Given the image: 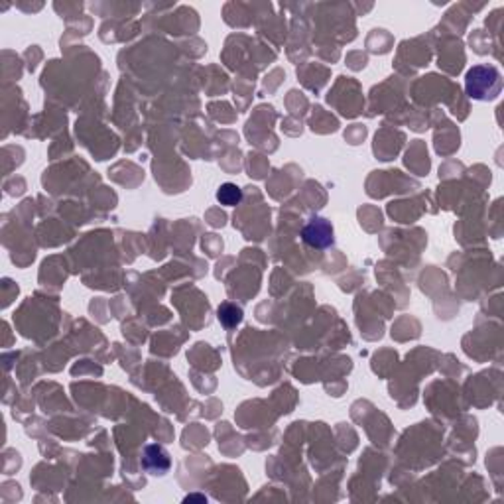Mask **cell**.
I'll return each mask as SVG.
<instances>
[{"label":"cell","instance_id":"7a4b0ae2","mask_svg":"<svg viewBox=\"0 0 504 504\" xmlns=\"http://www.w3.org/2000/svg\"><path fill=\"white\" fill-rule=\"evenodd\" d=\"M301 239L304 242L311 246V249H329L333 244V227L331 223L327 221V219H321V217H313L310 219V223L304 227L301 230Z\"/></svg>","mask_w":504,"mask_h":504},{"label":"cell","instance_id":"8992f818","mask_svg":"<svg viewBox=\"0 0 504 504\" xmlns=\"http://www.w3.org/2000/svg\"><path fill=\"white\" fill-rule=\"evenodd\" d=\"M185 503H207V498L203 494H191V496L185 498Z\"/></svg>","mask_w":504,"mask_h":504},{"label":"cell","instance_id":"5b68a950","mask_svg":"<svg viewBox=\"0 0 504 504\" xmlns=\"http://www.w3.org/2000/svg\"><path fill=\"white\" fill-rule=\"evenodd\" d=\"M217 201L227 207L239 205L242 201V189L237 184H223L217 191Z\"/></svg>","mask_w":504,"mask_h":504},{"label":"cell","instance_id":"277c9868","mask_svg":"<svg viewBox=\"0 0 504 504\" xmlns=\"http://www.w3.org/2000/svg\"><path fill=\"white\" fill-rule=\"evenodd\" d=\"M217 315H219V321L227 327V329H233V327H237L239 323L242 321V310L239 306H235V304H230V301H225V304H221L217 310Z\"/></svg>","mask_w":504,"mask_h":504},{"label":"cell","instance_id":"3957f363","mask_svg":"<svg viewBox=\"0 0 504 504\" xmlns=\"http://www.w3.org/2000/svg\"><path fill=\"white\" fill-rule=\"evenodd\" d=\"M142 467L152 473V475H164L172 467L170 453L162 446H146L144 447V457H142Z\"/></svg>","mask_w":504,"mask_h":504},{"label":"cell","instance_id":"6da1fadb","mask_svg":"<svg viewBox=\"0 0 504 504\" xmlns=\"http://www.w3.org/2000/svg\"><path fill=\"white\" fill-rule=\"evenodd\" d=\"M465 89L471 99L491 101L503 89V77H501L498 69L493 65H475L467 71Z\"/></svg>","mask_w":504,"mask_h":504}]
</instances>
